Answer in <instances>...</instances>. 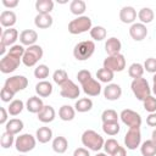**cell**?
Listing matches in <instances>:
<instances>
[{
    "label": "cell",
    "instance_id": "cell-1",
    "mask_svg": "<svg viewBox=\"0 0 156 156\" xmlns=\"http://www.w3.org/2000/svg\"><path fill=\"white\" fill-rule=\"evenodd\" d=\"M24 46L22 44H15L10 48L9 52L1 58L0 61V71L5 74L11 73L13 71L17 69V67L20 66L22 57L24 55Z\"/></svg>",
    "mask_w": 156,
    "mask_h": 156
},
{
    "label": "cell",
    "instance_id": "cell-2",
    "mask_svg": "<svg viewBox=\"0 0 156 156\" xmlns=\"http://www.w3.org/2000/svg\"><path fill=\"white\" fill-rule=\"evenodd\" d=\"M82 144L91 151H99L100 149L104 147L105 140L98 132L93 129H87L82 134Z\"/></svg>",
    "mask_w": 156,
    "mask_h": 156
},
{
    "label": "cell",
    "instance_id": "cell-3",
    "mask_svg": "<svg viewBox=\"0 0 156 156\" xmlns=\"http://www.w3.org/2000/svg\"><path fill=\"white\" fill-rule=\"evenodd\" d=\"M95 51V44L91 40H83L76 44L73 49V56L78 61H85L93 56Z\"/></svg>",
    "mask_w": 156,
    "mask_h": 156
},
{
    "label": "cell",
    "instance_id": "cell-4",
    "mask_svg": "<svg viewBox=\"0 0 156 156\" xmlns=\"http://www.w3.org/2000/svg\"><path fill=\"white\" fill-rule=\"evenodd\" d=\"M130 88H132V91H133L134 96L140 101H144L147 96L151 95V91H152L150 85H149V82L143 77L133 79L132 84H130Z\"/></svg>",
    "mask_w": 156,
    "mask_h": 156
},
{
    "label": "cell",
    "instance_id": "cell-5",
    "mask_svg": "<svg viewBox=\"0 0 156 156\" xmlns=\"http://www.w3.org/2000/svg\"><path fill=\"white\" fill-rule=\"evenodd\" d=\"M91 28V20L88 16H79L68 23V32L71 34H82L88 30L90 32Z\"/></svg>",
    "mask_w": 156,
    "mask_h": 156
},
{
    "label": "cell",
    "instance_id": "cell-6",
    "mask_svg": "<svg viewBox=\"0 0 156 156\" xmlns=\"http://www.w3.org/2000/svg\"><path fill=\"white\" fill-rule=\"evenodd\" d=\"M43 48L40 45H32L28 46L24 51V55L22 57V62L27 67H33L35 66L39 60L43 57Z\"/></svg>",
    "mask_w": 156,
    "mask_h": 156
},
{
    "label": "cell",
    "instance_id": "cell-7",
    "mask_svg": "<svg viewBox=\"0 0 156 156\" xmlns=\"http://www.w3.org/2000/svg\"><path fill=\"white\" fill-rule=\"evenodd\" d=\"M35 144H37V139L29 133L21 134L20 136H17V139L15 141L16 150L21 154H26V152L32 151L35 147Z\"/></svg>",
    "mask_w": 156,
    "mask_h": 156
},
{
    "label": "cell",
    "instance_id": "cell-8",
    "mask_svg": "<svg viewBox=\"0 0 156 156\" xmlns=\"http://www.w3.org/2000/svg\"><path fill=\"white\" fill-rule=\"evenodd\" d=\"M104 68H107L110 71L115 72H122L126 68V58L122 54L107 56L104 60Z\"/></svg>",
    "mask_w": 156,
    "mask_h": 156
},
{
    "label": "cell",
    "instance_id": "cell-9",
    "mask_svg": "<svg viewBox=\"0 0 156 156\" xmlns=\"http://www.w3.org/2000/svg\"><path fill=\"white\" fill-rule=\"evenodd\" d=\"M121 121L129 128H140L141 126V117L138 112L130 110V108H124L119 113Z\"/></svg>",
    "mask_w": 156,
    "mask_h": 156
},
{
    "label": "cell",
    "instance_id": "cell-10",
    "mask_svg": "<svg viewBox=\"0 0 156 156\" xmlns=\"http://www.w3.org/2000/svg\"><path fill=\"white\" fill-rule=\"evenodd\" d=\"M27 85H28V79L24 76H12V77L7 78L4 84V87L6 89H9L10 91H12L13 94H16L21 90H24L27 88Z\"/></svg>",
    "mask_w": 156,
    "mask_h": 156
},
{
    "label": "cell",
    "instance_id": "cell-11",
    "mask_svg": "<svg viewBox=\"0 0 156 156\" xmlns=\"http://www.w3.org/2000/svg\"><path fill=\"white\" fill-rule=\"evenodd\" d=\"M141 143V133L139 128H129V130L124 135V145L129 150H135L140 146Z\"/></svg>",
    "mask_w": 156,
    "mask_h": 156
},
{
    "label": "cell",
    "instance_id": "cell-12",
    "mask_svg": "<svg viewBox=\"0 0 156 156\" xmlns=\"http://www.w3.org/2000/svg\"><path fill=\"white\" fill-rule=\"evenodd\" d=\"M79 94H80V90H79L78 85L73 80H71V79H68L65 84H62L60 87V95L62 98L77 99V98H79Z\"/></svg>",
    "mask_w": 156,
    "mask_h": 156
},
{
    "label": "cell",
    "instance_id": "cell-13",
    "mask_svg": "<svg viewBox=\"0 0 156 156\" xmlns=\"http://www.w3.org/2000/svg\"><path fill=\"white\" fill-rule=\"evenodd\" d=\"M129 35L132 37L133 40L135 41H141L143 39L146 38L147 35V29L146 26L143 23H133L129 28Z\"/></svg>",
    "mask_w": 156,
    "mask_h": 156
},
{
    "label": "cell",
    "instance_id": "cell-14",
    "mask_svg": "<svg viewBox=\"0 0 156 156\" xmlns=\"http://www.w3.org/2000/svg\"><path fill=\"white\" fill-rule=\"evenodd\" d=\"M83 88V91L88 95V96H98L101 93V85L98 80H95L94 78L88 79L87 82H84L83 84H80Z\"/></svg>",
    "mask_w": 156,
    "mask_h": 156
},
{
    "label": "cell",
    "instance_id": "cell-15",
    "mask_svg": "<svg viewBox=\"0 0 156 156\" xmlns=\"http://www.w3.org/2000/svg\"><path fill=\"white\" fill-rule=\"evenodd\" d=\"M121 95H122V88L118 84L111 83L104 89V96L106 100L115 101V100H118Z\"/></svg>",
    "mask_w": 156,
    "mask_h": 156
},
{
    "label": "cell",
    "instance_id": "cell-16",
    "mask_svg": "<svg viewBox=\"0 0 156 156\" xmlns=\"http://www.w3.org/2000/svg\"><path fill=\"white\" fill-rule=\"evenodd\" d=\"M37 40H38V33L33 29H24L20 33V41L22 45L32 46L35 45Z\"/></svg>",
    "mask_w": 156,
    "mask_h": 156
},
{
    "label": "cell",
    "instance_id": "cell-17",
    "mask_svg": "<svg viewBox=\"0 0 156 156\" xmlns=\"http://www.w3.org/2000/svg\"><path fill=\"white\" fill-rule=\"evenodd\" d=\"M122 49V44L119 41V39L115 38V37H111L106 40L105 43V51L107 52L108 56H112V55H117V54H121Z\"/></svg>",
    "mask_w": 156,
    "mask_h": 156
},
{
    "label": "cell",
    "instance_id": "cell-18",
    "mask_svg": "<svg viewBox=\"0 0 156 156\" xmlns=\"http://www.w3.org/2000/svg\"><path fill=\"white\" fill-rule=\"evenodd\" d=\"M18 39V32H17V29H15V28H7V29H5L4 32H2V34H1V44H4V45H6V46H12V45H15V41Z\"/></svg>",
    "mask_w": 156,
    "mask_h": 156
},
{
    "label": "cell",
    "instance_id": "cell-19",
    "mask_svg": "<svg viewBox=\"0 0 156 156\" xmlns=\"http://www.w3.org/2000/svg\"><path fill=\"white\" fill-rule=\"evenodd\" d=\"M136 18V11L132 6H124L119 11V20L123 23H133Z\"/></svg>",
    "mask_w": 156,
    "mask_h": 156
},
{
    "label": "cell",
    "instance_id": "cell-20",
    "mask_svg": "<svg viewBox=\"0 0 156 156\" xmlns=\"http://www.w3.org/2000/svg\"><path fill=\"white\" fill-rule=\"evenodd\" d=\"M44 107L43 100L39 96H30L27 102H26V108L30 112V113H39Z\"/></svg>",
    "mask_w": 156,
    "mask_h": 156
},
{
    "label": "cell",
    "instance_id": "cell-21",
    "mask_svg": "<svg viewBox=\"0 0 156 156\" xmlns=\"http://www.w3.org/2000/svg\"><path fill=\"white\" fill-rule=\"evenodd\" d=\"M52 17L51 15H44V13H38L34 18V24L37 28L39 29H46V28H50L52 26Z\"/></svg>",
    "mask_w": 156,
    "mask_h": 156
},
{
    "label": "cell",
    "instance_id": "cell-22",
    "mask_svg": "<svg viewBox=\"0 0 156 156\" xmlns=\"http://www.w3.org/2000/svg\"><path fill=\"white\" fill-rule=\"evenodd\" d=\"M55 110L50 105H44L43 110L38 113V119L43 123H50L55 119Z\"/></svg>",
    "mask_w": 156,
    "mask_h": 156
},
{
    "label": "cell",
    "instance_id": "cell-23",
    "mask_svg": "<svg viewBox=\"0 0 156 156\" xmlns=\"http://www.w3.org/2000/svg\"><path fill=\"white\" fill-rule=\"evenodd\" d=\"M16 13L11 10H5L1 12L0 15V23L2 27H6V28H12V26L16 23Z\"/></svg>",
    "mask_w": 156,
    "mask_h": 156
},
{
    "label": "cell",
    "instance_id": "cell-24",
    "mask_svg": "<svg viewBox=\"0 0 156 156\" xmlns=\"http://www.w3.org/2000/svg\"><path fill=\"white\" fill-rule=\"evenodd\" d=\"M35 93L40 98H48L52 94V84L48 80H40L35 85Z\"/></svg>",
    "mask_w": 156,
    "mask_h": 156
},
{
    "label": "cell",
    "instance_id": "cell-25",
    "mask_svg": "<svg viewBox=\"0 0 156 156\" xmlns=\"http://www.w3.org/2000/svg\"><path fill=\"white\" fill-rule=\"evenodd\" d=\"M35 138L41 144L49 143L52 139V130L49 127H40L35 132Z\"/></svg>",
    "mask_w": 156,
    "mask_h": 156
},
{
    "label": "cell",
    "instance_id": "cell-26",
    "mask_svg": "<svg viewBox=\"0 0 156 156\" xmlns=\"http://www.w3.org/2000/svg\"><path fill=\"white\" fill-rule=\"evenodd\" d=\"M52 9H54L52 0H37V2H35V10L38 11V13L50 15Z\"/></svg>",
    "mask_w": 156,
    "mask_h": 156
},
{
    "label": "cell",
    "instance_id": "cell-27",
    "mask_svg": "<svg viewBox=\"0 0 156 156\" xmlns=\"http://www.w3.org/2000/svg\"><path fill=\"white\" fill-rule=\"evenodd\" d=\"M68 147V141L65 136H56L54 140H52V150L56 152V154H63L66 152Z\"/></svg>",
    "mask_w": 156,
    "mask_h": 156
},
{
    "label": "cell",
    "instance_id": "cell-28",
    "mask_svg": "<svg viewBox=\"0 0 156 156\" xmlns=\"http://www.w3.org/2000/svg\"><path fill=\"white\" fill-rule=\"evenodd\" d=\"M74 116H76V110L69 105H63L58 110V117L65 122L72 121L74 118Z\"/></svg>",
    "mask_w": 156,
    "mask_h": 156
},
{
    "label": "cell",
    "instance_id": "cell-29",
    "mask_svg": "<svg viewBox=\"0 0 156 156\" xmlns=\"http://www.w3.org/2000/svg\"><path fill=\"white\" fill-rule=\"evenodd\" d=\"M23 129V122L18 118H12L5 124V130L11 134H17Z\"/></svg>",
    "mask_w": 156,
    "mask_h": 156
},
{
    "label": "cell",
    "instance_id": "cell-30",
    "mask_svg": "<svg viewBox=\"0 0 156 156\" xmlns=\"http://www.w3.org/2000/svg\"><path fill=\"white\" fill-rule=\"evenodd\" d=\"M93 108V101L89 99V98H83V99H78L74 104V110L80 112V113H84V112H88Z\"/></svg>",
    "mask_w": 156,
    "mask_h": 156
},
{
    "label": "cell",
    "instance_id": "cell-31",
    "mask_svg": "<svg viewBox=\"0 0 156 156\" xmlns=\"http://www.w3.org/2000/svg\"><path fill=\"white\" fill-rule=\"evenodd\" d=\"M69 10L73 15L76 16H83V13L85 12L87 10V5L83 0H73L71 4H69Z\"/></svg>",
    "mask_w": 156,
    "mask_h": 156
},
{
    "label": "cell",
    "instance_id": "cell-32",
    "mask_svg": "<svg viewBox=\"0 0 156 156\" xmlns=\"http://www.w3.org/2000/svg\"><path fill=\"white\" fill-rule=\"evenodd\" d=\"M140 152L143 156H155L156 155V144L151 139L145 140L140 146Z\"/></svg>",
    "mask_w": 156,
    "mask_h": 156
},
{
    "label": "cell",
    "instance_id": "cell-33",
    "mask_svg": "<svg viewBox=\"0 0 156 156\" xmlns=\"http://www.w3.org/2000/svg\"><path fill=\"white\" fill-rule=\"evenodd\" d=\"M154 16H155V15H154V11H152L150 7H143V9H140L139 12H138V18L140 20V22H141L143 24L152 22Z\"/></svg>",
    "mask_w": 156,
    "mask_h": 156
},
{
    "label": "cell",
    "instance_id": "cell-34",
    "mask_svg": "<svg viewBox=\"0 0 156 156\" xmlns=\"http://www.w3.org/2000/svg\"><path fill=\"white\" fill-rule=\"evenodd\" d=\"M144 66L139 62H134L129 66L128 68V74L130 78L133 79H136V78H141L143 77V73H144Z\"/></svg>",
    "mask_w": 156,
    "mask_h": 156
},
{
    "label": "cell",
    "instance_id": "cell-35",
    "mask_svg": "<svg viewBox=\"0 0 156 156\" xmlns=\"http://www.w3.org/2000/svg\"><path fill=\"white\" fill-rule=\"evenodd\" d=\"M23 107H24V104H23L22 100H18V99L12 100V101L10 102L9 107H7L9 115H11V116H17V115H20V113L22 112Z\"/></svg>",
    "mask_w": 156,
    "mask_h": 156
},
{
    "label": "cell",
    "instance_id": "cell-36",
    "mask_svg": "<svg viewBox=\"0 0 156 156\" xmlns=\"http://www.w3.org/2000/svg\"><path fill=\"white\" fill-rule=\"evenodd\" d=\"M113 76H115V73L112 71L104 68V67L98 69V72H96V78L102 83H110L113 79Z\"/></svg>",
    "mask_w": 156,
    "mask_h": 156
},
{
    "label": "cell",
    "instance_id": "cell-37",
    "mask_svg": "<svg viewBox=\"0 0 156 156\" xmlns=\"http://www.w3.org/2000/svg\"><path fill=\"white\" fill-rule=\"evenodd\" d=\"M106 29L102 27V26H95L90 29V37L96 40V41H101L106 38Z\"/></svg>",
    "mask_w": 156,
    "mask_h": 156
},
{
    "label": "cell",
    "instance_id": "cell-38",
    "mask_svg": "<svg viewBox=\"0 0 156 156\" xmlns=\"http://www.w3.org/2000/svg\"><path fill=\"white\" fill-rule=\"evenodd\" d=\"M102 130L105 134L113 136V135L118 134L119 124H118V122H105V123H102Z\"/></svg>",
    "mask_w": 156,
    "mask_h": 156
},
{
    "label": "cell",
    "instance_id": "cell-39",
    "mask_svg": "<svg viewBox=\"0 0 156 156\" xmlns=\"http://www.w3.org/2000/svg\"><path fill=\"white\" fill-rule=\"evenodd\" d=\"M52 79L57 85L61 87L62 84H65L68 80V74H67V72L65 69H56L54 72V74H52Z\"/></svg>",
    "mask_w": 156,
    "mask_h": 156
},
{
    "label": "cell",
    "instance_id": "cell-40",
    "mask_svg": "<svg viewBox=\"0 0 156 156\" xmlns=\"http://www.w3.org/2000/svg\"><path fill=\"white\" fill-rule=\"evenodd\" d=\"M15 141H16V140H15V138H13V134H11V133H9V132H6V130L1 134L0 145H1L2 149H9V147H11Z\"/></svg>",
    "mask_w": 156,
    "mask_h": 156
},
{
    "label": "cell",
    "instance_id": "cell-41",
    "mask_svg": "<svg viewBox=\"0 0 156 156\" xmlns=\"http://www.w3.org/2000/svg\"><path fill=\"white\" fill-rule=\"evenodd\" d=\"M118 115L115 110L112 108H108V110H105L101 115V119H102V123L105 122H118Z\"/></svg>",
    "mask_w": 156,
    "mask_h": 156
},
{
    "label": "cell",
    "instance_id": "cell-42",
    "mask_svg": "<svg viewBox=\"0 0 156 156\" xmlns=\"http://www.w3.org/2000/svg\"><path fill=\"white\" fill-rule=\"evenodd\" d=\"M48 76H49V67L46 65H39L34 69V77L40 80H45V78H48Z\"/></svg>",
    "mask_w": 156,
    "mask_h": 156
},
{
    "label": "cell",
    "instance_id": "cell-43",
    "mask_svg": "<svg viewBox=\"0 0 156 156\" xmlns=\"http://www.w3.org/2000/svg\"><path fill=\"white\" fill-rule=\"evenodd\" d=\"M119 146V144H118V141L116 140V139H112V138H110V139H107L106 141H105V144H104V149H105V151H106V154L107 155H112L116 150H117V147Z\"/></svg>",
    "mask_w": 156,
    "mask_h": 156
},
{
    "label": "cell",
    "instance_id": "cell-44",
    "mask_svg": "<svg viewBox=\"0 0 156 156\" xmlns=\"http://www.w3.org/2000/svg\"><path fill=\"white\" fill-rule=\"evenodd\" d=\"M143 105H144L145 111H147V112H150V113L156 112V98H155V96H152V95L147 96V98L143 101Z\"/></svg>",
    "mask_w": 156,
    "mask_h": 156
},
{
    "label": "cell",
    "instance_id": "cell-45",
    "mask_svg": "<svg viewBox=\"0 0 156 156\" xmlns=\"http://www.w3.org/2000/svg\"><path fill=\"white\" fill-rule=\"evenodd\" d=\"M143 66H144V69H146V72L156 73V58H154V57L146 58Z\"/></svg>",
    "mask_w": 156,
    "mask_h": 156
},
{
    "label": "cell",
    "instance_id": "cell-46",
    "mask_svg": "<svg viewBox=\"0 0 156 156\" xmlns=\"http://www.w3.org/2000/svg\"><path fill=\"white\" fill-rule=\"evenodd\" d=\"M15 94L12 91H10L9 89H6L5 87H2L1 91H0V99L4 101V102H10L12 99H13Z\"/></svg>",
    "mask_w": 156,
    "mask_h": 156
},
{
    "label": "cell",
    "instance_id": "cell-47",
    "mask_svg": "<svg viewBox=\"0 0 156 156\" xmlns=\"http://www.w3.org/2000/svg\"><path fill=\"white\" fill-rule=\"evenodd\" d=\"M90 78H93V77H91V73H90L88 69H80V71L77 73V79H78V82H79L80 84H83L84 82H87V80L90 79Z\"/></svg>",
    "mask_w": 156,
    "mask_h": 156
},
{
    "label": "cell",
    "instance_id": "cell-48",
    "mask_svg": "<svg viewBox=\"0 0 156 156\" xmlns=\"http://www.w3.org/2000/svg\"><path fill=\"white\" fill-rule=\"evenodd\" d=\"M0 113H1V116H0V124H6L9 122L7 121V113H9V111L5 107H0Z\"/></svg>",
    "mask_w": 156,
    "mask_h": 156
},
{
    "label": "cell",
    "instance_id": "cell-49",
    "mask_svg": "<svg viewBox=\"0 0 156 156\" xmlns=\"http://www.w3.org/2000/svg\"><path fill=\"white\" fill-rule=\"evenodd\" d=\"M146 124L150 126V127H156V112L150 113L146 117Z\"/></svg>",
    "mask_w": 156,
    "mask_h": 156
},
{
    "label": "cell",
    "instance_id": "cell-50",
    "mask_svg": "<svg viewBox=\"0 0 156 156\" xmlns=\"http://www.w3.org/2000/svg\"><path fill=\"white\" fill-rule=\"evenodd\" d=\"M73 156H90V154H89V151H88L87 149H84V147H78V149L74 150Z\"/></svg>",
    "mask_w": 156,
    "mask_h": 156
},
{
    "label": "cell",
    "instance_id": "cell-51",
    "mask_svg": "<svg viewBox=\"0 0 156 156\" xmlns=\"http://www.w3.org/2000/svg\"><path fill=\"white\" fill-rule=\"evenodd\" d=\"M2 5L7 9H13L18 5V0H2Z\"/></svg>",
    "mask_w": 156,
    "mask_h": 156
},
{
    "label": "cell",
    "instance_id": "cell-52",
    "mask_svg": "<svg viewBox=\"0 0 156 156\" xmlns=\"http://www.w3.org/2000/svg\"><path fill=\"white\" fill-rule=\"evenodd\" d=\"M111 156H127V152H126V149L123 147V146H118L117 147V150L111 155Z\"/></svg>",
    "mask_w": 156,
    "mask_h": 156
},
{
    "label": "cell",
    "instance_id": "cell-53",
    "mask_svg": "<svg viewBox=\"0 0 156 156\" xmlns=\"http://www.w3.org/2000/svg\"><path fill=\"white\" fill-rule=\"evenodd\" d=\"M152 93L156 95V73L154 74V77H152Z\"/></svg>",
    "mask_w": 156,
    "mask_h": 156
},
{
    "label": "cell",
    "instance_id": "cell-54",
    "mask_svg": "<svg viewBox=\"0 0 156 156\" xmlns=\"http://www.w3.org/2000/svg\"><path fill=\"white\" fill-rule=\"evenodd\" d=\"M5 51H6V45H4V44H1V43H0V54H1V55H4V54H5Z\"/></svg>",
    "mask_w": 156,
    "mask_h": 156
},
{
    "label": "cell",
    "instance_id": "cell-55",
    "mask_svg": "<svg viewBox=\"0 0 156 156\" xmlns=\"http://www.w3.org/2000/svg\"><path fill=\"white\" fill-rule=\"evenodd\" d=\"M151 140L156 144V129H154L152 130V134H151Z\"/></svg>",
    "mask_w": 156,
    "mask_h": 156
},
{
    "label": "cell",
    "instance_id": "cell-56",
    "mask_svg": "<svg viewBox=\"0 0 156 156\" xmlns=\"http://www.w3.org/2000/svg\"><path fill=\"white\" fill-rule=\"evenodd\" d=\"M95 156H108L107 154H104V152H99V154H96Z\"/></svg>",
    "mask_w": 156,
    "mask_h": 156
},
{
    "label": "cell",
    "instance_id": "cell-57",
    "mask_svg": "<svg viewBox=\"0 0 156 156\" xmlns=\"http://www.w3.org/2000/svg\"><path fill=\"white\" fill-rule=\"evenodd\" d=\"M20 156H24V155H20Z\"/></svg>",
    "mask_w": 156,
    "mask_h": 156
}]
</instances>
